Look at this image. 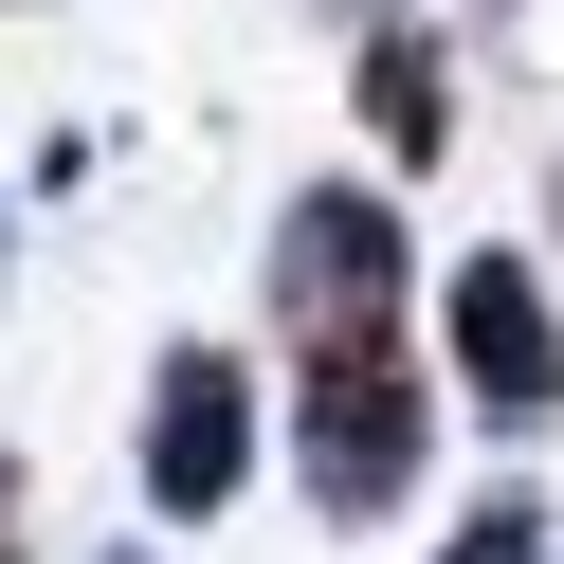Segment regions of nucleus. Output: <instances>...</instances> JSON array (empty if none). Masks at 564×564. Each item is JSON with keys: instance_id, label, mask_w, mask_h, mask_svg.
Listing matches in <instances>:
<instances>
[{"instance_id": "f257e3e1", "label": "nucleus", "mask_w": 564, "mask_h": 564, "mask_svg": "<svg viewBox=\"0 0 564 564\" xmlns=\"http://www.w3.org/2000/svg\"><path fill=\"white\" fill-rule=\"evenodd\" d=\"M419 455H437V382H419L401 328L292 346V474H310V510H328V528H382V510L419 491Z\"/></svg>"}, {"instance_id": "f03ea898", "label": "nucleus", "mask_w": 564, "mask_h": 564, "mask_svg": "<svg viewBox=\"0 0 564 564\" xmlns=\"http://www.w3.org/2000/svg\"><path fill=\"white\" fill-rule=\"evenodd\" d=\"M401 310H419V256H401V200L382 183H310L273 219V328L292 346H365Z\"/></svg>"}, {"instance_id": "7ed1b4c3", "label": "nucleus", "mask_w": 564, "mask_h": 564, "mask_svg": "<svg viewBox=\"0 0 564 564\" xmlns=\"http://www.w3.org/2000/svg\"><path fill=\"white\" fill-rule=\"evenodd\" d=\"M237 474H256V365L237 346H164V382H147V510L200 528V510H237Z\"/></svg>"}, {"instance_id": "20e7f679", "label": "nucleus", "mask_w": 564, "mask_h": 564, "mask_svg": "<svg viewBox=\"0 0 564 564\" xmlns=\"http://www.w3.org/2000/svg\"><path fill=\"white\" fill-rule=\"evenodd\" d=\"M437 328H455V382H474V419H564V310H546V273L528 256H455V292H437Z\"/></svg>"}, {"instance_id": "39448f33", "label": "nucleus", "mask_w": 564, "mask_h": 564, "mask_svg": "<svg viewBox=\"0 0 564 564\" xmlns=\"http://www.w3.org/2000/svg\"><path fill=\"white\" fill-rule=\"evenodd\" d=\"M365 128H382V164H437L455 147V74H437L419 19H365Z\"/></svg>"}, {"instance_id": "423d86ee", "label": "nucleus", "mask_w": 564, "mask_h": 564, "mask_svg": "<svg viewBox=\"0 0 564 564\" xmlns=\"http://www.w3.org/2000/svg\"><path fill=\"white\" fill-rule=\"evenodd\" d=\"M546 546H564V528L528 510V491H474V510H455V546H437V564H546Z\"/></svg>"}, {"instance_id": "0eeeda50", "label": "nucleus", "mask_w": 564, "mask_h": 564, "mask_svg": "<svg viewBox=\"0 0 564 564\" xmlns=\"http://www.w3.org/2000/svg\"><path fill=\"white\" fill-rule=\"evenodd\" d=\"M0 564H19V455H0Z\"/></svg>"}, {"instance_id": "6e6552de", "label": "nucleus", "mask_w": 564, "mask_h": 564, "mask_svg": "<svg viewBox=\"0 0 564 564\" xmlns=\"http://www.w3.org/2000/svg\"><path fill=\"white\" fill-rule=\"evenodd\" d=\"M346 19H401V0H346Z\"/></svg>"}, {"instance_id": "1a4fd4ad", "label": "nucleus", "mask_w": 564, "mask_h": 564, "mask_svg": "<svg viewBox=\"0 0 564 564\" xmlns=\"http://www.w3.org/2000/svg\"><path fill=\"white\" fill-rule=\"evenodd\" d=\"M546 564H564V546H546Z\"/></svg>"}]
</instances>
